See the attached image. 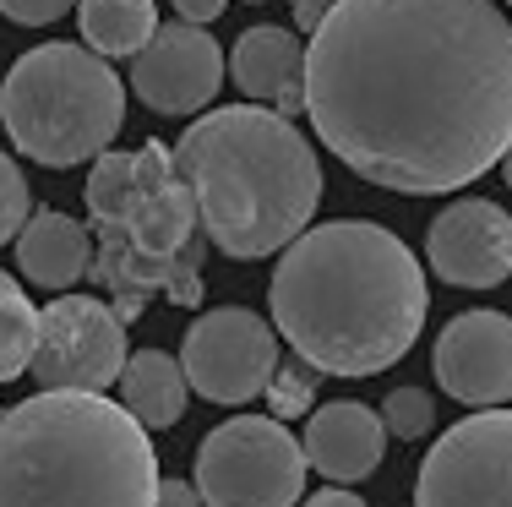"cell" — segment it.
Instances as JSON below:
<instances>
[{
	"mask_svg": "<svg viewBox=\"0 0 512 507\" xmlns=\"http://www.w3.org/2000/svg\"><path fill=\"white\" fill-rule=\"evenodd\" d=\"M131 197H137V153H104L88 175V213L99 229H126Z\"/></svg>",
	"mask_w": 512,
	"mask_h": 507,
	"instance_id": "obj_19",
	"label": "cell"
},
{
	"mask_svg": "<svg viewBox=\"0 0 512 507\" xmlns=\"http://www.w3.org/2000/svg\"><path fill=\"white\" fill-rule=\"evenodd\" d=\"M300 448H306V464L322 469L333 486H355V480L376 475V464L387 453L382 409L360 404V398H333V404L311 409Z\"/></svg>",
	"mask_w": 512,
	"mask_h": 507,
	"instance_id": "obj_14",
	"label": "cell"
},
{
	"mask_svg": "<svg viewBox=\"0 0 512 507\" xmlns=\"http://www.w3.org/2000/svg\"><path fill=\"white\" fill-rule=\"evenodd\" d=\"M306 115L371 186L463 191L512 148V22L496 0H333L306 44Z\"/></svg>",
	"mask_w": 512,
	"mask_h": 507,
	"instance_id": "obj_1",
	"label": "cell"
},
{
	"mask_svg": "<svg viewBox=\"0 0 512 507\" xmlns=\"http://www.w3.org/2000/svg\"><path fill=\"white\" fill-rule=\"evenodd\" d=\"M224 6H229V0H175V17L191 22V28H207V22L224 17Z\"/></svg>",
	"mask_w": 512,
	"mask_h": 507,
	"instance_id": "obj_26",
	"label": "cell"
},
{
	"mask_svg": "<svg viewBox=\"0 0 512 507\" xmlns=\"http://www.w3.org/2000/svg\"><path fill=\"white\" fill-rule=\"evenodd\" d=\"M77 28L93 55L137 60L158 33V6L153 0H77Z\"/></svg>",
	"mask_w": 512,
	"mask_h": 507,
	"instance_id": "obj_18",
	"label": "cell"
},
{
	"mask_svg": "<svg viewBox=\"0 0 512 507\" xmlns=\"http://www.w3.org/2000/svg\"><path fill=\"white\" fill-rule=\"evenodd\" d=\"M273 328L327 377H376L414 349L431 311L420 257L371 219L316 224L278 257Z\"/></svg>",
	"mask_w": 512,
	"mask_h": 507,
	"instance_id": "obj_2",
	"label": "cell"
},
{
	"mask_svg": "<svg viewBox=\"0 0 512 507\" xmlns=\"http://www.w3.org/2000/svg\"><path fill=\"white\" fill-rule=\"evenodd\" d=\"M28 202L33 197H28V180H22L17 159H11V153H0V246H6V240H17L22 224L33 219Z\"/></svg>",
	"mask_w": 512,
	"mask_h": 507,
	"instance_id": "obj_22",
	"label": "cell"
},
{
	"mask_svg": "<svg viewBox=\"0 0 512 507\" xmlns=\"http://www.w3.org/2000/svg\"><path fill=\"white\" fill-rule=\"evenodd\" d=\"M148 426L104 393H33L0 409V507H153Z\"/></svg>",
	"mask_w": 512,
	"mask_h": 507,
	"instance_id": "obj_4",
	"label": "cell"
},
{
	"mask_svg": "<svg viewBox=\"0 0 512 507\" xmlns=\"http://www.w3.org/2000/svg\"><path fill=\"white\" fill-rule=\"evenodd\" d=\"M431 371L447 398L469 409H507L512 398V317L491 306L458 311L436 333Z\"/></svg>",
	"mask_w": 512,
	"mask_h": 507,
	"instance_id": "obj_11",
	"label": "cell"
},
{
	"mask_svg": "<svg viewBox=\"0 0 512 507\" xmlns=\"http://www.w3.org/2000/svg\"><path fill=\"white\" fill-rule=\"evenodd\" d=\"M0 126L44 169L99 164L126 126V82L88 44H39L0 82Z\"/></svg>",
	"mask_w": 512,
	"mask_h": 507,
	"instance_id": "obj_5",
	"label": "cell"
},
{
	"mask_svg": "<svg viewBox=\"0 0 512 507\" xmlns=\"http://www.w3.org/2000/svg\"><path fill=\"white\" fill-rule=\"evenodd\" d=\"M229 77L251 104L278 110L284 120L306 110V44L289 28H273V22L246 28L229 50Z\"/></svg>",
	"mask_w": 512,
	"mask_h": 507,
	"instance_id": "obj_15",
	"label": "cell"
},
{
	"mask_svg": "<svg viewBox=\"0 0 512 507\" xmlns=\"http://www.w3.org/2000/svg\"><path fill=\"white\" fill-rule=\"evenodd\" d=\"M33 349H39V306L22 289L0 295V382L28 377Z\"/></svg>",
	"mask_w": 512,
	"mask_h": 507,
	"instance_id": "obj_20",
	"label": "cell"
},
{
	"mask_svg": "<svg viewBox=\"0 0 512 507\" xmlns=\"http://www.w3.org/2000/svg\"><path fill=\"white\" fill-rule=\"evenodd\" d=\"M246 6H262V0H246Z\"/></svg>",
	"mask_w": 512,
	"mask_h": 507,
	"instance_id": "obj_30",
	"label": "cell"
},
{
	"mask_svg": "<svg viewBox=\"0 0 512 507\" xmlns=\"http://www.w3.org/2000/svg\"><path fill=\"white\" fill-rule=\"evenodd\" d=\"M306 448L273 415H235L197 448V480L207 507H295L306 491Z\"/></svg>",
	"mask_w": 512,
	"mask_h": 507,
	"instance_id": "obj_6",
	"label": "cell"
},
{
	"mask_svg": "<svg viewBox=\"0 0 512 507\" xmlns=\"http://www.w3.org/2000/svg\"><path fill=\"white\" fill-rule=\"evenodd\" d=\"M126 322L93 295H60L39 311L28 377L39 393H109L126 371Z\"/></svg>",
	"mask_w": 512,
	"mask_h": 507,
	"instance_id": "obj_7",
	"label": "cell"
},
{
	"mask_svg": "<svg viewBox=\"0 0 512 507\" xmlns=\"http://www.w3.org/2000/svg\"><path fill=\"white\" fill-rule=\"evenodd\" d=\"M99 235H120L131 251L153 262H175L191 251L197 235V202H191L180 164L169 142H142L137 148V197H131L126 229H99Z\"/></svg>",
	"mask_w": 512,
	"mask_h": 507,
	"instance_id": "obj_13",
	"label": "cell"
},
{
	"mask_svg": "<svg viewBox=\"0 0 512 507\" xmlns=\"http://www.w3.org/2000/svg\"><path fill=\"white\" fill-rule=\"evenodd\" d=\"M186 366L169 349H137L120 371V404L131 409V420H142L148 431H169L186 415Z\"/></svg>",
	"mask_w": 512,
	"mask_h": 507,
	"instance_id": "obj_17",
	"label": "cell"
},
{
	"mask_svg": "<svg viewBox=\"0 0 512 507\" xmlns=\"http://www.w3.org/2000/svg\"><path fill=\"white\" fill-rule=\"evenodd\" d=\"M502 175H507V191H512V148H507V159H502Z\"/></svg>",
	"mask_w": 512,
	"mask_h": 507,
	"instance_id": "obj_28",
	"label": "cell"
},
{
	"mask_svg": "<svg viewBox=\"0 0 512 507\" xmlns=\"http://www.w3.org/2000/svg\"><path fill=\"white\" fill-rule=\"evenodd\" d=\"M66 11H77V0H0V17L22 22V28H50Z\"/></svg>",
	"mask_w": 512,
	"mask_h": 507,
	"instance_id": "obj_23",
	"label": "cell"
},
{
	"mask_svg": "<svg viewBox=\"0 0 512 507\" xmlns=\"http://www.w3.org/2000/svg\"><path fill=\"white\" fill-rule=\"evenodd\" d=\"M382 426H387V437H398V442L431 437V431H436L431 393H425V388H393L382 398Z\"/></svg>",
	"mask_w": 512,
	"mask_h": 507,
	"instance_id": "obj_21",
	"label": "cell"
},
{
	"mask_svg": "<svg viewBox=\"0 0 512 507\" xmlns=\"http://www.w3.org/2000/svg\"><path fill=\"white\" fill-rule=\"evenodd\" d=\"M197 224L224 257L289 251L322 208V159L295 120L262 104H224L186 126L175 148Z\"/></svg>",
	"mask_w": 512,
	"mask_h": 507,
	"instance_id": "obj_3",
	"label": "cell"
},
{
	"mask_svg": "<svg viewBox=\"0 0 512 507\" xmlns=\"http://www.w3.org/2000/svg\"><path fill=\"white\" fill-rule=\"evenodd\" d=\"M93 257H99V240L88 235V224L71 219V213H33L17 235V268L22 279H33L39 289H71L88 279Z\"/></svg>",
	"mask_w": 512,
	"mask_h": 507,
	"instance_id": "obj_16",
	"label": "cell"
},
{
	"mask_svg": "<svg viewBox=\"0 0 512 507\" xmlns=\"http://www.w3.org/2000/svg\"><path fill=\"white\" fill-rule=\"evenodd\" d=\"M306 507H365L349 486H327V491H316V497H306Z\"/></svg>",
	"mask_w": 512,
	"mask_h": 507,
	"instance_id": "obj_27",
	"label": "cell"
},
{
	"mask_svg": "<svg viewBox=\"0 0 512 507\" xmlns=\"http://www.w3.org/2000/svg\"><path fill=\"white\" fill-rule=\"evenodd\" d=\"M224 71H229V55L218 50V39L207 28L164 22L148 39V50L131 60V93L153 115H197L218 99Z\"/></svg>",
	"mask_w": 512,
	"mask_h": 507,
	"instance_id": "obj_10",
	"label": "cell"
},
{
	"mask_svg": "<svg viewBox=\"0 0 512 507\" xmlns=\"http://www.w3.org/2000/svg\"><path fill=\"white\" fill-rule=\"evenodd\" d=\"M284 377H289V382H278V377H273V388H267V393H273V409H278L273 420H284L289 409H300V404L311 398V388H316V377H311V366H306V360H300V366H289Z\"/></svg>",
	"mask_w": 512,
	"mask_h": 507,
	"instance_id": "obj_24",
	"label": "cell"
},
{
	"mask_svg": "<svg viewBox=\"0 0 512 507\" xmlns=\"http://www.w3.org/2000/svg\"><path fill=\"white\" fill-rule=\"evenodd\" d=\"M414 507H512V409H474L436 437Z\"/></svg>",
	"mask_w": 512,
	"mask_h": 507,
	"instance_id": "obj_8",
	"label": "cell"
},
{
	"mask_svg": "<svg viewBox=\"0 0 512 507\" xmlns=\"http://www.w3.org/2000/svg\"><path fill=\"white\" fill-rule=\"evenodd\" d=\"M180 366L207 404H251L278 377V328L251 306H213L186 328Z\"/></svg>",
	"mask_w": 512,
	"mask_h": 507,
	"instance_id": "obj_9",
	"label": "cell"
},
{
	"mask_svg": "<svg viewBox=\"0 0 512 507\" xmlns=\"http://www.w3.org/2000/svg\"><path fill=\"white\" fill-rule=\"evenodd\" d=\"M425 257L453 289H496L512 273V213L485 197L447 202L425 229Z\"/></svg>",
	"mask_w": 512,
	"mask_h": 507,
	"instance_id": "obj_12",
	"label": "cell"
},
{
	"mask_svg": "<svg viewBox=\"0 0 512 507\" xmlns=\"http://www.w3.org/2000/svg\"><path fill=\"white\" fill-rule=\"evenodd\" d=\"M6 289H17V279H11V273H0V295H6Z\"/></svg>",
	"mask_w": 512,
	"mask_h": 507,
	"instance_id": "obj_29",
	"label": "cell"
},
{
	"mask_svg": "<svg viewBox=\"0 0 512 507\" xmlns=\"http://www.w3.org/2000/svg\"><path fill=\"white\" fill-rule=\"evenodd\" d=\"M153 507H207V502H202V491L191 486V480H158Z\"/></svg>",
	"mask_w": 512,
	"mask_h": 507,
	"instance_id": "obj_25",
	"label": "cell"
},
{
	"mask_svg": "<svg viewBox=\"0 0 512 507\" xmlns=\"http://www.w3.org/2000/svg\"><path fill=\"white\" fill-rule=\"evenodd\" d=\"M507 6H512V0H507Z\"/></svg>",
	"mask_w": 512,
	"mask_h": 507,
	"instance_id": "obj_31",
	"label": "cell"
}]
</instances>
